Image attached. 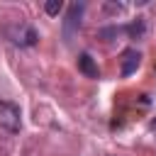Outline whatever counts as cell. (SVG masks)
<instances>
[{
	"instance_id": "obj_1",
	"label": "cell",
	"mask_w": 156,
	"mask_h": 156,
	"mask_svg": "<svg viewBox=\"0 0 156 156\" xmlns=\"http://www.w3.org/2000/svg\"><path fill=\"white\" fill-rule=\"evenodd\" d=\"M83 12H85V5H83V2H71V5H68L66 20L61 22V32H63L66 44H71V41H73V37L78 34L80 22H83Z\"/></svg>"
},
{
	"instance_id": "obj_2",
	"label": "cell",
	"mask_w": 156,
	"mask_h": 156,
	"mask_svg": "<svg viewBox=\"0 0 156 156\" xmlns=\"http://www.w3.org/2000/svg\"><path fill=\"white\" fill-rule=\"evenodd\" d=\"M0 127L7 132H20L22 127V112L10 100H0Z\"/></svg>"
},
{
	"instance_id": "obj_3",
	"label": "cell",
	"mask_w": 156,
	"mask_h": 156,
	"mask_svg": "<svg viewBox=\"0 0 156 156\" xmlns=\"http://www.w3.org/2000/svg\"><path fill=\"white\" fill-rule=\"evenodd\" d=\"M10 37H12V41L20 44V46H34V44L39 41V32H37L34 27H29V24H17V27H12V29H10Z\"/></svg>"
},
{
	"instance_id": "obj_4",
	"label": "cell",
	"mask_w": 156,
	"mask_h": 156,
	"mask_svg": "<svg viewBox=\"0 0 156 156\" xmlns=\"http://www.w3.org/2000/svg\"><path fill=\"white\" fill-rule=\"evenodd\" d=\"M139 63H141V51H136V49H127V51L122 54V66H119V73L127 78V76H132V73L139 68Z\"/></svg>"
},
{
	"instance_id": "obj_5",
	"label": "cell",
	"mask_w": 156,
	"mask_h": 156,
	"mask_svg": "<svg viewBox=\"0 0 156 156\" xmlns=\"http://www.w3.org/2000/svg\"><path fill=\"white\" fill-rule=\"evenodd\" d=\"M78 71H80L85 78H100V68H98L95 58H93L88 51H83V54L78 56Z\"/></svg>"
},
{
	"instance_id": "obj_6",
	"label": "cell",
	"mask_w": 156,
	"mask_h": 156,
	"mask_svg": "<svg viewBox=\"0 0 156 156\" xmlns=\"http://www.w3.org/2000/svg\"><path fill=\"white\" fill-rule=\"evenodd\" d=\"M124 34H129L132 39H139V37L144 34V22H141V20H134V22H129V24L124 27Z\"/></svg>"
},
{
	"instance_id": "obj_7",
	"label": "cell",
	"mask_w": 156,
	"mask_h": 156,
	"mask_svg": "<svg viewBox=\"0 0 156 156\" xmlns=\"http://www.w3.org/2000/svg\"><path fill=\"white\" fill-rule=\"evenodd\" d=\"M61 10H63V2H61V0H46V2H44V12L51 15V17H56Z\"/></svg>"
}]
</instances>
